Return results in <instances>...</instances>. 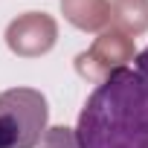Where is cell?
I'll return each instance as SVG.
<instances>
[{"label":"cell","mask_w":148,"mask_h":148,"mask_svg":"<svg viewBox=\"0 0 148 148\" xmlns=\"http://www.w3.org/2000/svg\"><path fill=\"white\" fill-rule=\"evenodd\" d=\"M79 148H148V82L134 67H113L76 122Z\"/></svg>","instance_id":"6da1fadb"},{"label":"cell","mask_w":148,"mask_h":148,"mask_svg":"<svg viewBox=\"0 0 148 148\" xmlns=\"http://www.w3.org/2000/svg\"><path fill=\"white\" fill-rule=\"evenodd\" d=\"M49 105L35 87H9L0 93V148H35L47 131Z\"/></svg>","instance_id":"7a4b0ae2"},{"label":"cell","mask_w":148,"mask_h":148,"mask_svg":"<svg viewBox=\"0 0 148 148\" xmlns=\"http://www.w3.org/2000/svg\"><path fill=\"white\" fill-rule=\"evenodd\" d=\"M134 70L139 73V76H142L145 82H148V47H145V49H142V52L134 58Z\"/></svg>","instance_id":"3957f363"}]
</instances>
